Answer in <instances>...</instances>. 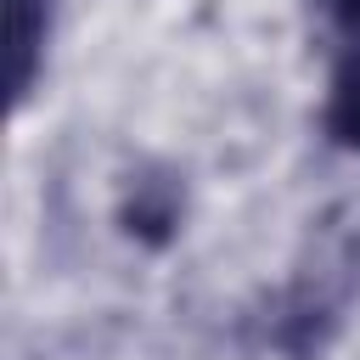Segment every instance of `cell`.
Segmentation results:
<instances>
[{
    "label": "cell",
    "instance_id": "cell-1",
    "mask_svg": "<svg viewBox=\"0 0 360 360\" xmlns=\"http://www.w3.org/2000/svg\"><path fill=\"white\" fill-rule=\"evenodd\" d=\"M338 28H343V62L332 79V101H326V129L338 146L360 152V0H326Z\"/></svg>",
    "mask_w": 360,
    "mask_h": 360
},
{
    "label": "cell",
    "instance_id": "cell-2",
    "mask_svg": "<svg viewBox=\"0 0 360 360\" xmlns=\"http://www.w3.org/2000/svg\"><path fill=\"white\" fill-rule=\"evenodd\" d=\"M45 34H51V0H11V90H17V101L28 96V84L39 73Z\"/></svg>",
    "mask_w": 360,
    "mask_h": 360
}]
</instances>
